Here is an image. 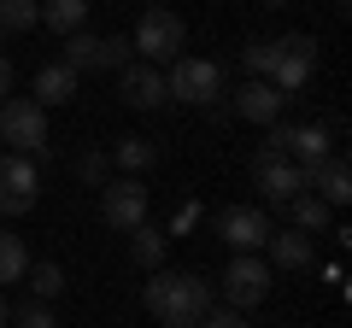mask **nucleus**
Instances as JSON below:
<instances>
[{"label":"nucleus","instance_id":"c85d7f7f","mask_svg":"<svg viewBox=\"0 0 352 328\" xmlns=\"http://www.w3.org/2000/svg\"><path fill=\"white\" fill-rule=\"evenodd\" d=\"M194 217H200V205H182V211H176V217H170V229H164V235H182V229H188V223H194Z\"/></svg>","mask_w":352,"mask_h":328},{"label":"nucleus","instance_id":"dca6fc26","mask_svg":"<svg viewBox=\"0 0 352 328\" xmlns=\"http://www.w3.org/2000/svg\"><path fill=\"white\" fill-rule=\"evenodd\" d=\"M270 264L276 270H311V258H317V246H311V235H300V229H270Z\"/></svg>","mask_w":352,"mask_h":328},{"label":"nucleus","instance_id":"a211bd4d","mask_svg":"<svg viewBox=\"0 0 352 328\" xmlns=\"http://www.w3.org/2000/svg\"><path fill=\"white\" fill-rule=\"evenodd\" d=\"M106 159H112L124 176H141V170H153V164H159V147H153V141H141V135H124Z\"/></svg>","mask_w":352,"mask_h":328},{"label":"nucleus","instance_id":"423d86ee","mask_svg":"<svg viewBox=\"0 0 352 328\" xmlns=\"http://www.w3.org/2000/svg\"><path fill=\"white\" fill-rule=\"evenodd\" d=\"M264 299H270V264L258 253H235L223 270V305L229 311H252Z\"/></svg>","mask_w":352,"mask_h":328},{"label":"nucleus","instance_id":"6e6552de","mask_svg":"<svg viewBox=\"0 0 352 328\" xmlns=\"http://www.w3.org/2000/svg\"><path fill=\"white\" fill-rule=\"evenodd\" d=\"M252 176H258V194L270 205H288L294 194H305V164L282 159V152H258L252 159Z\"/></svg>","mask_w":352,"mask_h":328},{"label":"nucleus","instance_id":"bb28decb","mask_svg":"<svg viewBox=\"0 0 352 328\" xmlns=\"http://www.w3.org/2000/svg\"><path fill=\"white\" fill-rule=\"evenodd\" d=\"M194 328H252V323H247V311H229V305H212V311H206Z\"/></svg>","mask_w":352,"mask_h":328},{"label":"nucleus","instance_id":"9d476101","mask_svg":"<svg viewBox=\"0 0 352 328\" xmlns=\"http://www.w3.org/2000/svg\"><path fill=\"white\" fill-rule=\"evenodd\" d=\"M217 235H223V246H235V253H264L270 217H264L258 205H223V211H217Z\"/></svg>","mask_w":352,"mask_h":328},{"label":"nucleus","instance_id":"39448f33","mask_svg":"<svg viewBox=\"0 0 352 328\" xmlns=\"http://www.w3.org/2000/svg\"><path fill=\"white\" fill-rule=\"evenodd\" d=\"M0 141H6L12 152H24V159L41 152L47 147V112H41L30 94H12V100L0 106Z\"/></svg>","mask_w":352,"mask_h":328},{"label":"nucleus","instance_id":"4be33fe9","mask_svg":"<svg viewBox=\"0 0 352 328\" xmlns=\"http://www.w3.org/2000/svg\"><path fill=\"white\" fill-rule=\"evenodd\" d=\"M41 24V6L36 0H0V30L6 36H24V30Z\"/></svg>","mask_w":352,"mask_h":328},{"label":"nucleus","instance_id":"7ed1b4c3","mask_svg":"<svg viewBox=\"0 0 352 328\" xmlns=\"http://www.w3.org/2000/svg\"><path fill=\"white\" fill-rule=\"evenodd\" d=\"M164 94H176L182 106H217V94H223V71H217L212 59L182 53V59L164 65Z\"/></svg>","mask_w":352,"mask_h":328},{"label":"nucleus","instance_id":"393cba45","mask_svg":"<svg viewBox=\"0 0 352 328\" xmlns=\"http://www.w3.org/2000/svg\"><path fill=\"white\" fill-rule=\"evenodd\" d=\"M76 182L82 188H106L112 182V159L106 152H76Z\"/></svg>","mask_w":352,"mask_h":328},{"label":"nucleus","instance_id":"f3484780","mask_svg":"<svg viewBox=\"0 0 352 328\" xmlns=\"http://www.w3.org/2000/svg\"><path fill=\"white\" fill-rule=\"evenodd\" d=\"M164 253H170V235L164 229H153V223H135L129 229V264L135 270H164Z\"/></svg>","mask_w":352,"mask_h":328},{"label":"nucleus","instance_id":"2eb2a0df","mask_svg":"<svg viewBox=\"0 0 352 328\" xmlns=\"http://www.w3.org/2000/svg\"><path fill=\"white\" fill-rule=\"evenodd\" d=\"M329 152H335V141H329V129L323 124H288V147H282V159H294V164H323Z\"/></svg>","mask_w":352,"mask_h":328},{"label":"nucleus","instance_id":"72a5a7b5","mask_svg":"<svg viewBox=\"0 0 352 328\" xmlns=\"http://www.w3.org/2000/svg\"><path fill=\"white\" fill-rule=\"evenodd\" d=\"M0 41H6V30H0Z\"/></svg>","mask_w":352,"mask_h":328},{"label":"nucleus","instance_id":"cd10ccee","mask_svg":"<svg viewBox=\"0 0 352 328\" xmlns=\"http://www.w3.org/2000/svg\"><path fill=\"white\" fill-rule=\"evenodd\" d=\"M12 59H6V53H0V106H6V100H12Z\"/></svg>","mask_w":352,"mask_h":328},{"label":"nucleus","instance_id":"2f4dec72","mask_svg":"<svg viewBox=\"0 0 352 328\" xmlns=\"http://www.w3.org/2000/svg\"><path fill=\"white\" fill-rule=\"evenodd\" d=\"M159 328H194V323H159Z\"/></svg>","mask_w":352,"mask_h":328},{"label":"nucleus","instance_id":"0eeeda50","mask_svg":"<svg viewBox=\"0 0 352 328\" xmlns=\"http://www.w3.org/2000/svg\"><path fill=\"white\" fill-rule=\"evenodd\" d=\"M36 200H41L36 159H24V152H0V217L36 211Z\"/></svg>","mask_w":352,"mask_h":328},{"label":"nucleus","instance_id":"473e14b6","mask_svg":"<svg viewBox=\"0 0 352 328\" xmlns=\"http://www.w3.org/2000/svg\"><path fill=\"white\" fill-rule=\"evenodd\" d=\"M346 6H352V0H335V12H346Z\"/></svg>","mask_w":352,"mask_h":328},{"label":"nucleus","instance_id":"f704fd0d","mask_svg":"<svg viewBox=\"0 0 352 328\" xmlns=\"http://www.w3.org/2000/svg\"><path fill=\"white\" fill-rule=\"evenodd\" d=\"M153 6H159V0H153Z\"/></svg>","mask_w":352,"mask_h":328},{"label":"nucleus","instance_id":"aec40b11","mask_svg":"<svg viewBox=\"0 0 352 328\" xmlns=\"http://www.w3.org/2000/svg\"><path fill=\"white\" fill-rule=\"evenodd\" d=\"M41 24L59 30V36H71V30L88 24V0H41Z\"/></svg>","mask_w":352,"mask_h":328},{"label":"nucleus","instance_id":"ddd939ff","mask_svg":"<svg viewBox=\"0 0 352 328\" xmlns=\"http://www.w3.org/2000/svg\"><path fill=\"white\" fill-rule=\"evenodd\" d=\"M76 94H82V76H76L65 59H53V65L36 71V94H30V100H36L41 112H53V106H71Z\"/></svg>","mask_w":352,"mask_h":328},{"label":"nucleus","instance_id":"20e7f679","mask_svg":"<svg viewBox=\"0 0 352 328\" xmlns=\"http://www.w3.org/2000/svg\"><path fill=\"white\" fill-rule=\"evenodd\" d=\"M311 71H317V36H305V30L276 36V71H270V89L294 100V94L311 82Z\"/></svg>","mask_w":352,"mask_h":328},{"label":"nucleus","instance_id":"7c9ffc66","mask_svg":"<svg viewBox=\"0 0 352 328\" xmlns=\"http://www.w3.org/2000/svg\"><path fill=\"white\" fill-rule=\"evenodd\" d=\"M258 6H294V0H258Z\"/></svg>","mask_w":352,"mask_h":328},{"label":"nucleus","instance_id":"f03ea898","mask_svg":"<svg viewBox=\"0 0 352 328\" xmlns=\"http://www.w3.org/2000/svg\"><path fill=\"white\" fill-rule=\"evenodd\" d=\"M182 41H188V24L170 12V6H147L141 12V24H135V53H141V65H170V59H182Z\"/></svg>","mask_w":352,"mask_h":328},{"label":"nucleus","instance_id":"412c9836","mask_svg":"<svg viewBox=\"0 0 352 328\" xmlns=\"http://www.w3.org/2000/svg\"><path fill=\"white\" fill-rule=\"evenodd\" d=\"M24 281L36 288V299H41V305H53V299L65 293V270L53 264V258H41V264H30V270H24Z\"/></svg>","mask_w":352,"mask_h":328},{"label":"nucleus","instance_id":"f8f14e48","mask_svg":"<svg viewBox=\"0 0 352 328\" xmlns=\"http://www.w3.org/2000/svg\"><path fill=\"white\" fill-rule=\"evenodd\" d=\"M305 194H317L329 211H340V205L352 200V170H346V159L329 152L323 164H311V170H305Z\"/></svg>","mask_w":352,"mask_h":328},{"label":"nucleus","instance_id":"5701e85b","mask_svg":"<svg viewBox=\"0 0 352 328\" xmlns=\"http://www.w3.org/2000/svg\"><path fill=\"white\" fill-rule=\"evenodd\" d=\"M241 65H247L252 82H270V71H276V41H247L241 47Z\"/></svg>","mask_w":352,"mask_h":328},{"label":"nucleus","instance_id":"6ab92c4d","mask_svg":"<svg viewBox=\"0 0 352 328\" xmlns=\"http://www.w3.org/2000/svg\"><path fill=\"white\" fill-rule=\"evenodd\" d=\"M288 217H294V229H300V235H323V229L335 223V211H329L317 194H294V200H288Z\"/></svg>","mask_w":352,"mask_h":328},{"label":"nucleus","instance_id":"a878e982","mask_svg":"<svg viewBox=\"0 0 352 328\" xmlns=\"http://www.w3.org/2000/svg\"><path fill=\"white\" fill-rule=\"evenodd\" d=\"M12 323L18 328H59V323H53V305H41V299H24L12 311Z\"/></svg>","mask_w":352,"mask_h":328},{"label":"nucleus","instance_id":"4468645a","mask_svg":"<svg viewBox=\"0 0 352 328\" xmlns=\"http://www.w3.org/2000/svg\"><path fill=\"white\" fill-rule=\"evenodd\" d=\"M282 106H288V94H276L270 82H241L235 89V112L247 117V124H258V129H270V124H282Z\"/></svg>","mask_w":352,"mask_h":328},{"label":"nucleus","instance_id":"1a4fd4ad","mask_svg":"<svg viewBox=\"0 0 352 328\" xmlns=\"http://www.w3.org/2000/svg\"><path fill=\"white\" fill-rule=\"evenodd\" d=\"M118 100L129 106V112H159L170 94H164V71L159 65H141V59H129L124 71H118Z\"/></svg>","mask_w":352,"mask_h":328},{"label":"nucleus","instance_id":"9b49d317","mask_svg":"<svg viewBox=\"0 0 352 328\" xmlns=\"http://www.w3.org/2000/svg\"><path fill=\"white\" fill-rule=\"evenodd\" d=\"M100 217L112 229H135V223H147V188H141L135 176H118V182H106L100 188Z\"/></svg>","mask_w":352,"mask_h":328},{"label":"nucleus","instance_id":"f257e3e1","mask_svg":"<svg viewBox=\"0 0 352 328\" xmlns=\"http://www.w3.org/2000/svg\"><path fill=\"white\" fill-rule=\"evenodd\" d=\"M141 305H147L159 323H200L217 305V293H212V281L194 276V270H153L147 288H141Z\"/></svg>","mask_w":352,"mask_h":328},{"label":"nucleus","instance_id":"c756f323","mask_svg":"<svg viewBox=\"0 0 352 328\" xmlns=\"http://www.w3.org/2000/svg\"><path fill=\"white\" fill-rule=\"evenodd\" d=\"M6 323H12V311H6V299H0V328H6Z\"/></svg>","mask_w":352,"mask_h":328},{"label":"nucleus","instance_id":"b1692460","mask_svg":"<svg viewBox=\"0 0 352 328\" xmlns=\"http://www.w3.org/2000/svg\"><path fill=\"white\" fill-rule=\"evenodd\" d=\"M30 270V246L18 235H0V281H24Z\"/></svg>","mask_w":352,"mask_h":328}]
</instances>
